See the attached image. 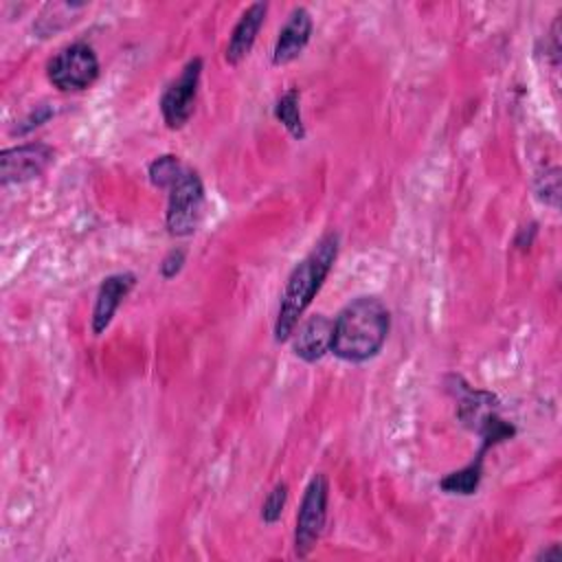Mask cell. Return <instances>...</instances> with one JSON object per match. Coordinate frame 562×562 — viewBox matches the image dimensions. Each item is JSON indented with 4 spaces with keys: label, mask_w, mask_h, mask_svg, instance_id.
Returning a JSON list of instances; mask_svg holds the SVG:
<instances>
[{
    "label": "cell",
    "mask_w": 562,
    "mask_h": 562,
    "mask_svg": "<svg viewBox=\"0 0 562 562\" xmlns=\"http://www.w3.org/2000/svg\"><path fill=\"white\" fill-rule=\"evenodd\" d=\"M187 167L180 162L178 156L173 154H162L154 158L147 167V178L156 189H169L184 171Z\"/></svg>",
    "instance_id": "cell-15"
},
{
    "label": "cell",
    "mask_w": 562,
    "mask_h": 562,
    "mask_svg": "<svg viewBox=\"0 0 562 562\" xmlns=\"http://www.w3.org/2000/svg\"><path fill=\"white\" fill-rule=\"evenodd\" d=\"M134 285H136V277L132 272H116L101 281V285L97 290L92 316H90V329L94 336H99L108 329L119 305L125 301V296L132 292Z\"/></svg>",
    "instance_id": "cell-9"
},
{
    "label": "cell",
    "mask_w": 562,
    "mask_h": 562,
    "mask_svg": "<svg viewBox=\"0 0 562 562\" xmlns=\"http://www.w3.org/2000/svg\"><path fill=\"white\" fill-rule=\"evenodd\" d=\"M184 261H187V252L182 248H171L162 261H160V277L165 281L173 279L176 274H180V270L184 268Z\"/></svg>",
    "instance_id": "cell-18"
},
{
    "label": "cell",
    "mask_w": 562,
    "mask_h": 562,
    "mask_svg": "<svg viewBox=\"0 0 562 562\" xmlns=\"http://www.w3.org/2000/svg\"><path fill=\"white\" fill-rule=\"evenodd\" d=\"M55 112L48 108V105H37L22 123H18V127L13 130V134H18V136H22V134H29L33 127H40V125H44L50 116H53Z\"/></svg>",
    "instance_id": "cell-19"
},
{
    "label": "cell",
    "mask_w": 562,
    "mask_h": 562,
    "mask_svg": "<svg viewBox=\"0 0 562 562\" xmlns=\"http://www.w3.org/2000/svg\"><path fill=\"white\" fill-rule=\"evenodd\" d=\"M536 233H538V228H536V224L531 222L529 226H522V228H518V235H516V239H514V244L518 246V248H529L531 244H533V239H536Z\"/></svg>",
    "instance_id": "cell-20"
},
{
    "label": "cell",
    "mask_w": 562,
    "mask_h": 562,
    "mask_svg": "<svg viewBox=\"0 0 562 562\" xmlns=\"http://www.w3.org/2000/svg\"><path fill=\"white\" fill-rule=\"evenodd\" d=\"M299 101H301L299 88H290L277 99V103L272 108V114L290 132L292 138L303 140L305 138V123H303V116H301V103Z\"/></svg>",
    "instance_id": "cell-14"
},
{
    "label": "cell",
    "mask_w": 562,
    "mask_h": 562,
    "mask_svg": "<svg viewBox=\"0 0 562 562\" xmlns=\"http://www.w3.org/2000/svg\"><path fill=\"white\" fill-rule=\"evenodd\" d=\"M327 501H329V483L325 474H314L303 492L296 527H294V553L305 558L318 542L325 520H327Z\"/></svg>",
    "instance_id": "cell-6"
},
{
    "label": "cell",
    "mask_w": 562,
    "mask_h": 562,
    "mask_svg": "<svg viewBox=\"0 0 562 562\" xmlns=\"http://www.w3.org/2000/svg\"><path fill=\"white\" fill-rule=\"evenodd\" d=\"M46 77L64 92L86 90L99 77V57L90 44L72 42L48 59Z\"/></svg>",
    "instance_id": "cell-5"
},
{
    "label": "cell",
    "mask_w": 562,
    "mask_h": 562,
    "mask_svg": "<svg viewBox=\"0 0 562 562\" xmlns=\"http://www.w3.org/2000/svg\"><path fill=\"white\" fill-rule=\"evenodd\" d=\"M53 147L46 143H24L0 151V182L7 187L11 182H29L40 178L53 162Z\"/></svg>",
    "instance_id": "cell-8"
},
{
    "label": "cell",
    "mask_w": 562,
    "mask_h": 562,
    "mask_svg": "<svg viewBox=\"0 0 562 562\" xmlns=\"http://www.w3.org/2000/svg\"><path fill=\"white\" fill-rule=\"evenodd\" d=\"M338 248H340L338 233L334 231L325 233L316 241V246L290 272L281 294L277 321H274L277 342H285L288 338H292L303 312L310 307V303L323 288L327 274L331 272L338 257Z\"/></svg>",
    "instance_id": "cell-1"
},
{
    "label": "cell",
    "mask_w": 562,
    "mask_h": 562,
    "mask_svg": "<svg viewBox=\"0 0 562 562\" xmlns=\"http://www.w3.org/2000/svg\"><path fill=\"white\" fill-rule=\"evenodd\" d=\"M200 77H202V57H193L187 61L178 79H173L165 88L160 97V114L169 130H180L189 123L195 108Z\"/></svg>",
    "instance_id": "cell-7"
},
{
    "label": "cell",
    "mask_w": 562,
    "mask_h": 562,
    "mask_svg": "<svg viewBox=\"0 0 562 562\" xmlns=\"http://www.w3.org/2000/svg\"><path fill=\"white\" fill-rule=\"evenodd\" d=\"M285 503H288V483H277L268 492V496H266V501L261 505V520L266 525H274L281 518Z\"/></svg>",
    "instance_id": "cell-16"
},
{
    "label": "cell",
    "mask_w": 562,
    "mask_h": 562,
    "mask_svg": "<svg viewBox=\"0 0 562 562\" xmlns=\"http://www.w3.org/2000/svg\"><path fill=\"white\" fill-rule=\"evenodd\" d=\"M331 331L334 321L325 314H314L299 325L292 334V349L303 362H316L327 351H331Z\"/></svg>",
    "instance_id": "cell-11"
},
{
    "label": "cell",
    "mask_w": 562,
    "mask_h": 562,
    "mask_svg": "<svg viewBox=\"0 0 562 562\" xmlns=\"http://www.w3.org/2000/svg\"><path fill=\"white\" fill-rule=\"evenodd\" d=\"M483 459H485V450L479 448L476 457L468 465H463L461 470H454V472L446 474L439 481V487L446 494H459V496L474 494L481 485V479H483Z\"/></svg>",
    "instance_id": "cell-13"
},
{
    "label": "cell",
    "mask_w": 562,
    "mask_h": 562,
    "mask_svg": "<svg viewBox=\"0 0 562 562\" xmlns=\"http://www.w3.org/2000/svg\"><path fill=\"white\" fill-rule=\"evenodd\" d=\"M389 329V307L378 296H358L334 321L331 351L347 362L371 360L384 347Z\"/></svg>",
    "instance_id": "cell-2"
},
{
    "label": "cell",
    "mask_w": 562,
    "mask_h": 562,
    "mask_svg": "<svg viewBox=\"0 0 562 562\" xmlns=\"http://www.w3.org/2000/svg\"><path fill=\"white\" fill-rule=\"evenodd\" d=\"M268 4L266 2H252L246 7V11L239 15L237 24L231 31L228 44H226V61L231 66H237L252 48L263 22H266Z\"/></svg>",
    "instance_id": "cell-12"
},
{
    "label": "cell",
    "mask_w": 562,
    "mask_h": 562,
    "mask_svg": "<svg viewBox=\"0 0 562 562\" xmlns=\"http://www.w3.org/2000/svg\"><path fill=\"white\" fill-rule=\"evenodd\" d=\"M536 191H538V198L551 206H558V195H560V169L553 167L549 171H544L540 178H538V184H536Z\"/></svg>",
    "instance_id": "cell-17"
},
{
    "label": "cell",
    "mask_w": 562,
    "mask_h": 562,
    "mask_svg": "<svg viewBox=\"0 0 562 562\" xmlns=\"http://www.w3.org/2000/svg\"><path fill=\"white\" fill-rule=\"evenodd\" d=\"M167 191H169L167 213H165L167 231L173 237H187L198 228L202 220L204 184L198 171L187 167L182 176Z\"/></svg>",
    "instance_id": "cell-4"
},
{
    "label": "cell",
    "mask_w": 562,
    "mask_h": 562,
    "mask_svg": "<svg viewBox=\"0 0 562 562\" xmlns=\"http://www.w3.org/2000/svg\"><path fill=\"white\" fill-rule=\"evenodd\" d=\"M448 391L457 400V419L481 437V448L490 450L516 435L514 424L498 415V400L494 393L470 386L461 375L448 378Z\"/></svg>",
    "instance_id": "cell-3"
},
{
    "label": "cell",
    "mask_w": 562,
    "mask_h": 562,
    "mask_svg": "<svg viewBox=\"0 0 562 562\" xmlns=\"http://www.w3.org/2000/svg\"><path fill=\"white\" fill-rule=\"evenodd\" d=\"M312 29H314V22H312L310 11L305 7H296L290 13L283 29L279 31V37L272 48V64L283 66V64H290L292 59H296L303 53V48L307 46V42L312 37Z\"/></svg>",
    "instance_id": "cell-10"
},
{
    "label": "cell",
    "mask_w": 562,
    "mask_h": 562,
    "mask_svg": "<svg viewBox=\"0 0 562 562\" xmlns=\"http://www.w3.org/2000/svg\"><path fill=\"white\" fill-rule=\"evenodd\" d=\"M560 558H562V551L558 544H551L547 551L538 553V560H560Z\"/></svg>",
    "instance_id": "cell-21"
}]
</instances>
